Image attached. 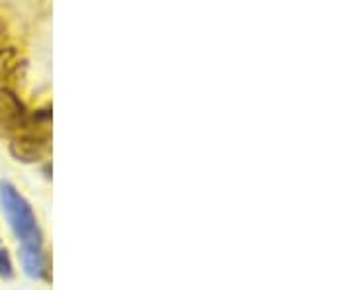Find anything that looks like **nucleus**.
Returning a JSON list of instances; mask_svg holds the SVG:
<instances>
[{"label":"nucleus","mask_w":353,"mask_h":290,"mask_svg":"<svg viewBox=\"0 0 353 290\" xmlns=\"http://www.w3.org/2000/svg\"><path fill=\"white\" fill-rule=\"evenodd\" d=\"M0 277L2 278H12L14 277V267L12 259L6 249H0Z\"/></svg>","instance_id":"obj_3"},{"label":"nucleus","mask_w":353,"mask_h":290,"mask_svg":"<svg viewBox=\"0 0 353 290\" xmlns=\"http://www.w3.org/2000/svg\"><path fill=\"white\" fill-rule=\"evenodd\" d=\"M20 259L24 273L32 278H48L50 277V263L43 247H20Z\"/></svg>","instance_id":"obj_2"},{"label":"nucleus","mask_w":353,"mask_h":290,"mask_svg":"<svg viewBox=\"0 0 353 290\" xmlns=\"http://www.w3.org/2000/svg\"><path fill=\"white\" fill-rule=\"evenodd\" d=\"M0 206H2V212L14 229L16 238L24 247H43L38 218L34 214L30 202L14 189V185L6 183V180L0 183Z\"/></svg>","instance_id":"obj_1"},{"label":"nucleus","mask_w":353,"mask_h":290,"mask_svg":"<svg viewBox=\"0 0 353 290\" xmlns=\"http://www.w3.org/2000/svg\"><path fill=\"white\" fill-rule=\"evenodd\" d=\"M2 36H4V24L0 22V38H2Z\"/></svg>","instance_id":"obj_4"}]
</instances>
